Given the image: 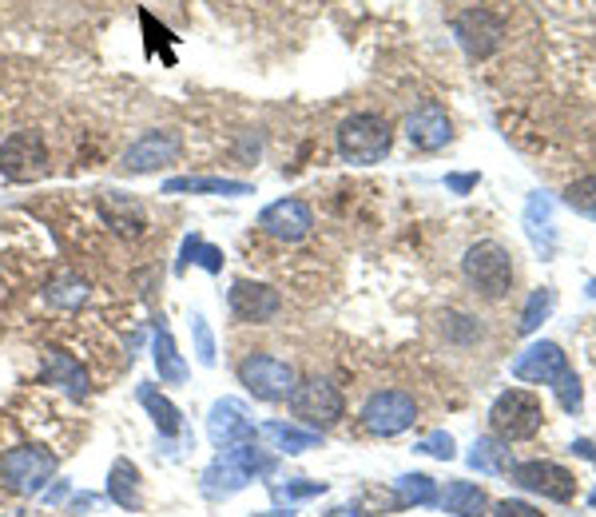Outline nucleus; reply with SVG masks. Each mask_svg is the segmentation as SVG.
<instances>
[{"label": "nucleus", "instance_id": "7ed1b4c3", "mask_svg": "<svg viewBox=\"0 0 596 517\" xmlns=\"http://www.w3.org/2000/svg\"><path fill=\"white\" fill-rule=\"evenodd\" d=\"M334 148L342 156V163H354V168H370L377 159H386L394 148V131H390V119L377 116V112H354L338 124L334 131Z\"/></svg>", "mask_w": 596, "mask_h": 517}, {"label": "nucleus", "instance_id": "423d86ee", "mask_svg": "<svg viewBox=\"0 0 596 517\" xmlns=\"http://www.w3.org/2000/svg\"><path fill=\"white\" fill-rule=\"evenodd\" d=\"M290 414H295L302 426L322 434V430L342 422V414H347V398H342V390H338L330 378L310 374V378H302V382H295V390H290Z\"/></svg>", "mask_w": 596, "mask_h": 517}, {"label": "nucleus", "instance_id": "ea45409f", "mask_svg": "<svg viewBox=\"0 0 596 517\" xmlns=\"http://www.w3.org/2000/svg\"><path fill=\"white\" fill-rule=\"evenodd\" d=\"M327 517H370V514H362L358 506H338V509H330Z\"/></svg>", "mask_w": 596, "mask_h": 517}, {"label": "nucleus", "instance_id": "20e7f679", "mask_svg": "<svg viewBox=\"0 0 596 517\" xmlns=\"http://www.w3.org/2000/svg\"><path fill=\"white\" fill-rule=\"evenodd\" d=\"M461 275L477 295L497 303V298H505L513 291V255L497 239H481L461 258Z\"/></svg>", "mask_w": 596, "mask_h": 517}, {"label": "nucleus", "instance_id": "4468645a", "mask_svg": "<svg viewBox=\"0 0 596 517\" xmlns=\"http://www.w3.org/2000/svg\"><path fill=\"white\" fill-rule=\"evenodd\" d=\"M227 310L243 327H263L283 310V295L267 283H255V278H235L227 291Z\"/></svg>", "mask_w": 596, "mask_h": 517}, {"label": "nucleus", "instance_id": "bb28decb", "mask_svg": "<svg viewBox=\"0 0 596 517\" xmlns=\"http://www.w3.org/2000/svg\"><path fill=\"white\" fill-rule=\"evenodd\" d=\"M525 231L533 239V247L541 251V258H549L556 251V231H553V208L545 196H533L525 208Z\"/></svg>", "mask_w": 596, "mask_h": 517}, {"label": "nucleus", "instance_id": "f03ea898", "mask_svg": "<svg viewBox=\"0 0 596 517\" xmlns=\"http://www.w3.org/2000/svg\"><path fill=\"white\" fill-rule=\"evenodd\" d=\"M267 474H275V457H270L267 450H258L255 437H251V442L219 450L215 462L203 469V482H199V486H203V494H207L211 502H227L238 489H247L255 477H267Z\"/></svg>", "mask_w": 596, "mask_h": 517}, {"label": "nucleus", "instance_id": "7c9ffc66", "mask_svg": "<svg viewBox=\"0 0 596 517\" xmlns=\"http://www.w3.org/2000/svg\"><path fill=\"white\" fill-rule=\"evenodd\" d=\"M553 307H556L553 287L533 291V295H529V303H525V310H521V323H517V330H521V335H533V330L549 318V310H553Z\"/></svg>", "mask_w": 596, "mask_h": 517}, {"label": "nucleus", "instance_id": "4be33fe9", "mask_svg": "<svg viewBox=\"0 0 596 517\" xmlns=\"http://www.w3.org/2000/svg\"><path fill=\"white\" fill-rule=\"evenodd\" d=\"M108 502H116L119 509L136 514L143 506V477H139V466L128 462V457H116L108 469Z\"/></svg>", "mask_w": 596, "mask_h": 517}, {"label": "nucleus", "instance_id": "f8f14e48", "mask_svg": "<svg viewBox=\"0 0 596 517\" xmlns=\"http://www.w3.org/2000/svg\"><path fill=\"white\" fill-rule=\"evenodd\" d=\"M310 228H315V211H310L307 199L287 196L258 211V231L275 239V243H302L310 235Z\"/></svg>", "mask_w": 596, "mask_h": 517}, {"label": "nucleus", "instance_id": "f3484780", "mask_svg": "<svg viewBox=\"0 0 596 517\" xmlns=\"http://www.w3.org/2000/svg\"><path fill=\"white\" fill-rule=\"evenodd\" d=\"M406 139L414 144L417 151H441L454 139V124H449L446 108L426 99V104H417L414 112L406 116Z\"/></svg>", "mask_w": 596, "mask_h": 517}, {"label": "nucleus", "instance_id": "e433bc0d", "mask_svg": "<svg viewBox=\"0 0 596 517\" xmlns=\"http://www.w3.org/2000/svg\"><path fill=\"white\" fill-rule=\"evenodd\" d=\"M99 502H104V497H99V494H76V497H72L68 514H88V509H92V506H99Z\"/></svg>", "mask_w": 596, "mask_h": 517}, {"label": "nucleus", "instance_id": "dca6fc26", "mask_svg": "<svg viewBox=\"0 0 596 517\" xmlns=\"http://www.w3.org/2000/svg\"><path fill=\"white\" fill-rule=\"evenodd\" d=\"M207 437L215 450L238 446V442H251L255 437V422H251L247 407L238 398H219L207 410Z\"/></svg>", "mask_w": 596, "mask_h": 517}, {"label": "nucleus", "instance_id": "a211bd4d", "mask_svg": "<svg viewBox=\"0 0 596 517\" xmlns=\"http://www.w3.org/2000/svg\"><path fill=\"white\" fill-rule=\"evenodd\" d=\"M40 382L44 387H56L72 398V402H84L92 394V378H88V367L79 362L76 355L68 350H49L44 355V367H40Z\"/></svg>", "mask_w": 596, "mask_h": 517}, {"label": "nucleus", "instance_id": "cd10ccee", "mask_svg": "<svg viewBox=\"0 0 596 517\" xmlns=\"http://www.w3.org/2000/svg\"><path fill=\"white\" fill-rule=\"evenodd\" d=\"M188 263L203 267L207 275H219V271H223V251L211 247L199 231H191V235L183 239V251H179V258H175V271H188Z\"/></svg>", "mask_w": 596, "mask_h": 517}, {"label": "nucleus", "instance_id": "2eb2a0df", "mask_svg": "<svg viewBox=\"0 0 596 517\" xmlns=\"http://www.w3.org/2000/svg\"><path fill=\"white\" fill-rule=\"evenodd\" d=\"M513 482L521 489H529V494H541L549 497V502H573L576 497V474L565 466H556V462H521V466H513Z\"/></svg>", "mask_w": 596, "mask_h": 517}, {"label": "nucleus", "instance_id": "5701e85b", "mask_svg": "<svg viewBox=\"0 0 596 517\" xmlns=\"http://www.w3.org/2000/svg\"><path fill=\"white\" fill-rule=\"evenodd\" d=\"M255 437H263L278 454H307V450H315L322 442L318 430H298L290 422H263V426H255Z\"/></svg>", "mask_w": 596, "mask_h": 517}, {"label": "nucleus", "instance_id": "ddd939ff", "mask_svg": "<svg viewBox=\"0 0 596 517\" xmlns=\"http://www.w3.org/2000/svg\"><path fill=\"white\" fill-rule=\"evenodd\" d=\"M454 36H457V44L466 49L469 60H486L501 49L505 20L497 17L493 9H466L454 17Z\"/></svg>", "mask_w": 596, "mask_h": 517}, {"label": "nucleus", "instance_id": "a19ab883", "mask_svg": "<svg viewBox=\"0 0 596 517\" xmlns=\"http://www.w3.org/2000/svg\"><path fill=\"white\" fill-rule=\"evenodd\" d=\"M251 517H295V514H290L287 506V509H263V514H251Z\"/></svg>", "mask_w": 596, "mask_h": 517}, {"label": "nucleus", "instance_id": "4c0bfd02", "mask_svg": "<svg viewBox=\"0 0 596 517\" xmlns=\"http://www.w3.org/2000/svg\"><path fill=\"white\" fill-rule=\"evenodd\" d=\"M573 454H581V457H588V462H596V446L588 442V437H576V442H573Z\"/></svg>", "mask_w": 596, "mask_h": 517}, {"label": "nucleus", "instance_id": "aec40b11", "mask_svg": "<svg viewBox=\"0 0 596 517\" xmlns=\"http://www.w3.org/2000/svg\"><path fill=\"white\" fill-rule=\"evenodd\" d=\"M227 196V199H238V196H255L251 183L243 179H223V176H175L163 183V196Z\"/></svg>", "mask_w": 596, "mask_h": 517}, {"label": "nucleus", "instance_id": "2f4dec72", "mask_svg": "<svg viewBox=\"0 0 596 517\" xmlns=\"http://www.w3.org/2000/svg\"><path fill=\"white\" fill-rule=\"evenodd\" d=\"M565 203H568L573 211H581V215L596 219V176L568 183V188H565Z\"/></svg>", "mask_w": 596, "mask_h": 517}, {"label": "nucleus", "instance_id": "c85d7f7f", "mask_svg": "<svg viewBox=\"0 0 596 517\" xmlns=\"http://www.w3.org/2000/svg\"><path fill=\"white\" fill-rule=\"evenodd\" d=\"M469 466L481 469V474H509V442L501 437H477L473 450H469Z\"/></svg>", "mask_w": 596, "mask_h": 517}, {"label": "nucleus", "instance_id": "72a5a7b5", "mask_svg": "<svg viewBox=\"0 0 596 517\" xmlns=\"http://www.w3.org/2000/svg\"><path fill=\"white\" fill-rule=\"evenodd\" d=\"M275 494L290 506V502H307V497L327 494V482H283V486H275Z\"/></svg>", "mask_w": 596, "mask_h": 517}, {"label": "nucleus", "instance_id": "393cba45", "mask_svg": "<svg viewBox=\"0 0 596 517\" xmlns=\"http://www.w3.org/2000/svg\"><path fill=\"white\" fill-rule=\"evenodd\" d=\"M437 506L454 517H486L489 497L477 482H449V486L437 494Z\"/></svg>", "mask_w": 596, "mask_h": 517}, {"label": "nucleus", "instance_id": "9b49d317", "mask_svg": "<svg viewBox=\"0 0 596 517\" xmlns=\"http://www.w3.org/2000/svg\"><path fill=\"white\" fill-rule=\"evenodd\" d=\"M362 426L374 437H397L417 422V402L406 390H374L362 402Z\"/></svg>", "mask_w": 596, "mask_h": 517}, {"label": "nucleus", "instance_id": "412c9836", "mask_svg": "<svg viewBox=\"0 0 596 517\" xmlns=\"http://www.w3.org/2000/svg\"><path fill=\"white\" fill-rule=\"evenodd\" d=\"M151 362H156V374L163 387H183V382H188V362L179 355L171 330L163 327V318H159L156 335H151Z\"/></svg>", "mask_w": 596, "mask_h": 517}, {"label": "nucleus", "instance_id": "6ab92c4d", "mask_svg": "<svg viewBox=\"0 0 596 517\" xmlns=\"http://www.w3.org/2000/svg\"><path fill=\"white\" fill-rule=\"evenodd\" d=\"M96 208H99V219H104L116 235L139 239V235H143V228H148V211H143V203H139L136 196H124V191H104V196L96 199Z\"/></svg>", "mask_w": 596, "mask_h": 517}, {"label": "nucleus", "instance_id": "b1692460", "mask_svg": "<svg viewBox=\"0 0 596 517\" xmlns=\"http://www.w3.org/2000/svg\"><path fill=\"white\" fill-rule=\"evenodd\" d=\"M136 394H139V407L148 410L151 422H156L159 437H179V434H183V410H179L175 402L163 394V390H156L151 382H143Z\"/></svg>", "mask_w": 596, "mask_h": 517}, {"label": "nucleus", "instance_id": "39448f33", "mask_svg": "<svg viewBox=\"0 0 596 517\" xmlns=\"http://www.w3.org/2000/svg\"><path fill=\"white\" fill-rule=\"evenodd\" d=\"M49 171V144L36 128H17L0 139V179L4 183H40Z\"/></svg>", "mask_w": 596, "mask_h": 517}, {"label": "nucleus", "instance_id": "6e6552de", "mask_svg": "<svg viewBox=\"0 0 596 517\" xmlns=\"http://www.w3.org/2000/svg\"><path fill=\"white\" fill-rule=\"evenodd\" d=\"M52 474H56V454L44 446H12L0 454V486L20 497L44 494Z\"/></svg>", "mask_w": 596, "mask_h": 517}, {"label": "nucleus", "instance_id": "c9c22d12", "mask_svg": "<svg viewBox=\"0 0 596 517\" xmlns=\"http://www.w3.org/2000/svg\"><path fill=\"white\" fill-rule=\"evenodd\" d=\"M489 517H545V514L536 506H529V502H521V497H505V502H497Z\"/></svg>", "mask_w": 596, "mask_h": 517}, {"label": "nucleus", "instance_id": "c03bdc74", "mask_svg": "<svg viewBox=\"0 0 596 517\" xmlns=\"http://www.w3.org/2000/svg\"><path fill=\"white\" fill-rule=\"evenodd\" d=\"M0 291H4V275H0Z\"/></svg>", "mask_w": 596, "mask_h": 517}, {"label": "nucleus", "instance_id": "a878e982", "mask_svg": "<svg viewBox=\"0 0 596 517\" xmlns=\"http://www.w3.org/2000/svg\"><path fill=\"white\" fill-rule=\"evenodd\" d=\"M92 298L88 278H79L76 271H60L44 283V303L56 310H79Z\"/></svg>", "mask_w": 596, "mask_h": 517}, {"label": "nucleus", "instance_id": "f704fd0d", "mask_svg": "<svg viewBox=\"0 0 596 517\" xmlns=\"http://www.w3.org/2000/svg\"><path fill=\"white\" fill-rule=\"evenodd\" d=\"M417 454H429V457H441V462H449V457L457 454L454 437H449L446 430H434V434H426L422 442H417Z\"/></svg>", "mask_w": 596, "mask_h": 517}, {"label": "nucleus", "instance_id": "1a4fd4ad", "mask_svg": "<svg viewBox=\"0 0 596 517\" xmlns=\"http://www.w3.org/2000/svg\"><path fill=\"white\" fill-rule=\"evenodd\" d=\"M235 374L238 387H247V394L258 398V402H283V398H290V390L298 382L295 367L287 358L267 355V350H255V355L243 358Z\"/></svg>", "mask_w": 596, "mask_h": 517}, {"label": "nucleus", "instance_id": "c756f323", "mask_svg": "<svg viewBox=\"0 0 596 517\" xmlns=\"http://www.w3.org/2000/svg\"><path fill=\"white\" fill-rule=\"evenodd\" d=\"M397 489V506H437V482L426 474H402L394 482Z\"/></svg>", "mask_w": 596, "mask_h": 517}, {"label": "nucleus", "instance_id": "f257e3e1", "mask_svg": "<svg viewBox=\"0 0 596 517\" xmlns=\"http://www.w3.org/2000/svg\"><path fill=\"white\" fill-rule=\"evenodd\" d=\"M513 378L553 387L556 398H561V407H565L568 414H581V407H585L581 378H576L573 367H568L565 350L556 347V342H549V338H541V342H533V347H525L513 358Z\"/></svg>", "mask_w": 596, "mask_h": 517}, {"label": "nucleus", "instance_id": "9d476101", "mask_svg": "<svg viewBox=\"0 0 596 517\" xmlns=\"http://www.w3.org/2000/svg\"><path fill=\"white\" fill-rule=\"evenodd\" d=\"M183 156V136L175 128H148L143 136H136L119 159V168L128 176H151V171L171 168Z\"/></svg>", "mask_w": 596, "mask_h": 517}, {"label": "nucleus", "instance_id": "0eeeda50", "mask_svg": "<svg viewBox=\"0 0 596 517\" xmlns=\"http://www.w3.org/2000/svg\"><path fill=\"white\" fill-rule=\"evenodd\" d=\"M541 426H545V410H541V398L529 390H505L489 407V430L501 442H529L541 434Z\"/></svg>", "mask_w": 596, "mask_h": 517}, {"label": "nucleus", "instance_id": "473e14b6", "mask_svg": "<svg viewBox=\"0 0 596 517\" xmlns=\"http://www.w3.org/2000/svg\"><path fill=\"white\" fill-rule=\"evenodd\" d=\"M191 338H195V358H199V367H215L219 362V355H215V335H211V327H207V318L199 315H191Z\"/></svg>", "mask_w": 596, "mask_h": 517}, {"label": "nucleus", "instance_id": "37998d69", "mask_svg": "<svg viewBox=\"0 0 596 517\" xmlns=\"http://www.w3.org/2000/svg\"><path fill=\"white\" fill-rule=\"evenodd\" d=\"M588 506H593V509H596V489H593V497H588Z\"/></svg>", "mask_w": 596, "mask_h": 517}, {"label": "nucleus", "instance_id": "79ce46f5", "mask_svg": "<svg viewBox=\"0 0 596 517\" xmlns=\"http://www.w3.org/2000/svg\"><path fill=\"white\" fill-rule=\"evenodd\" d=\"M588 295H593V298H596V278H593V283H588Z\"/></svg>", "mask_w": 596, "mask_h": 517}, {"label": "nucleus", "instance_id": "58836bf2", "mask_svg": "<svg viewBox=\"0 0 596 517\" xmlns=\"http://www.w3.org/2000/svg\"><path fill=\"white\" fill-rule=\"evenodd\" d=\"M446 183H449V188H454V191H469V188H473V183H477V176H449Z\"/></svg>", "mask_w": 596, "mask_h": 517}]
</instances>
